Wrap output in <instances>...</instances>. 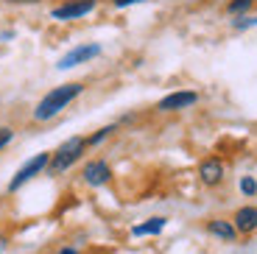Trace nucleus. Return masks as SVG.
Returning <instances> with one entry per match:
<instances>
[{"instance_id":"1","label":"nucleus","mask_w":257,"mask_h":254,"mask_svg":"<svg viewBox=\"0 0 257 254\" xmlns=\"http://www.w3.org/2000/svg\"><path fill=\"white\" fill-rule=\"evenodd\" d=\"M81 92H84V84H78V81L62 84V87H53L51 92H48V95L37 103V109H34V120L45 123V120H51V117H56V114L62 112V109H67V103L76 101Z\"/></svg>"},{"instance_id":"2","label":"nucleus","mask_w":257,"mask_h":254,"mask_svg":"<svg viewBox=\"0 0 257 254\" xmlns=\"http://www.w3.org/2000/svg\"><path fill=\"white\" fill-rule=\"evenodd\" d=\"M84 148H87V140H84V137H70V140H64L62 146L51 154L48 171L51 173H64L70 165H76V159L84 154Z\"/></svg>"},{"instance_id":"3","label":"nucleus","mask_w":257,"mask_h":254,"mask_svg":"<svg viewBox=\"0 0 257 254\" xmlns=\"http://www.w3.org/2000/svg\"><path fill=\"white\" fill-rule=\"evenodd\" d=\"M48 165H51V154H45V151H42V154H37L34 159H28L26 165H23L17 173H14V179H12V182H9V193H17L20 187H23V184H26V182H31L34 176H39V173L45 171Z\"/></svg>"},{"instance_id":"4","label":"nucleus","mask_w":257,"mask_h":254,"mask_svg":"<svg viewBox=\"0 0 257 254\" xmlns=\"http://www.w3.org/2000/svg\"><path fill=\"white\" fill-rule=\"evenodd\" d=\"M95 56H101V45H78V48H73V51H67L62 59H59V70H70V67H76V64H81V62H90V59H95Z\"/></svg>"},{"instance_id":"5","label":"nucleus","mask_w":257,"mask_h":254,"mask_svg":"<svg viewBox=\"0 0 257 254\" xmlns=\"http://www.w3.org/2000/svg\"><path fill=\"white\" fill-rule=\"evenodd\" d=\"M98 0H70V3H62V6H56L51 12L53 20H78L84 17V14H90L92 9H95Z\"/></svg>"},{"instance_id":"6","label":"nucleus","mask_w":257,"mask_h":254,"mask_svg":"<svg viewBox=\"0 0 257 254\" xmlns=\"http://www.w3.org/2000/svg\"><path fill=\"white\" fill-rule=\"evenodd\" d=\"M84 182L90 184V187H101V184H106L112 179V168L103 162V159H92V162H87L84 165Z\"/></svg>"},{"instance_id":"7","label":"nucleus","mask_w":257,"mask_h":254,"mask_svg":"<svg viewBox=\"0 0 257 254\" xmlns=\"http://www.w3.org/2000/svg\"><path fill=\"white\" fill-rule=\"evenodd\" d=\"M196 101H199V95H196V92L182 89V92H171V95H165L160 103H157V109H160V112H179V109L193 106Z\"/></svg>"},{"instance_id":"8","label":"nucleus","mask_w":257,"mask_h":254,"mask_svg":"<svg viewBox=\"0 0 257 254\" xmlns=\"http://www.w3.org/2000/svg\"><path fill=\"white\" fill-rule=\"evenodd\" d=\"M232 223H235V229H238V235H251V232L257 229V207L254 204L240 207V210L232 215Z\"/></svg>"},{"instance_id":"9","label":"nucleus","mask_w":257,"mask_h":254,"mask_svg":"<svg viewBox=\"0 0 257 254\" xmlns=\"http://www.w3.org/2000/svg\"><path fill=\"white\" fill-rule=\"evenodd\" d=\"M199 176H201V182L204 184H210V187H215V184L224 179V162H221L218 157H210V159H204L199 165Z\"/></svg>"},{"instance_id":"10","label":"nucleus","mask_w":257,"mask_h":254,"mask_svg":"<svg viewBox=\"0 0 257 254\" xmlns=\"http://www.w3.org/2000/svg\"><path fill=\"white\" fill-rule=\"evenodd\" d=\"M207 232H210L212 237H218V240H226V243H235V237H238L235 223L224 221V218H212V221H207Z\"/></svg>"},{"instance_id":"11","label":"nucleus","mask_w":257,"mask_h":254,"mask_svg":"<svg viewBox=\"0 0 257 254\" xmlns=\"http://www.w3.org/2000/svg\"><path fill=\"white\" fill-rule=\"evenodd\" d=\"M168 218H148V221L137 223V226H132V235L135 237H146V235H160L162 229H165Z\"/></svg>"},{"instance_id":"12","label":"nucleus","mask_w":257,"mask_h":254,"mask_svg":"<svg viewBox=\"0 0 257 254\" xmlns=\"http://www.w3.org/2000/svg\"><path fill=\"white\" fill-rule=\"evenodd\" d=\"M112 132H115V126H103V129H98V132L92 134L90 140H87V146H98V143H101V140H106V137H109Z\"/></svg>"},{"instance_id":"13","label":"nucleus","mask_w":257,"mask_h":254,"mask_svg":"<svg viewBox=\"0 0 257 254\" xmlns=\"http://www.w3.org/2000/svg\"><path fill=\"white\" fill-rule=\"evenodd\" d=\"M240 193H243V196H254V193H257V182L251 176H243V179H240Z\"/></svg>"},{"instance_id":"14","label":"nucleus","mask_w":257,"mask_h":254,"mask_svg":"<svg viewBox=\"0 0 257 254\" xmlns=\"http://www.w3.org/2000/svg\"><path fill=\"white\" fill-rule=\"evenodd\" d=\"M251 3H254V0H232V3H229V12H232V14H240V12H246Z\"/></svg>"},{"instance_id":"15","label":"nucleus","mask_w":257,"mask_h":254,"mask_svg":"<svg viewBox=\"0 0 257 254\" xmlns=\"http://www.w3.org/2000/svg\"><path fill=\"white\" fill-rule=\"evenodd\" d=\"M12 137H14V132L9 126H0V151H3V148L9 146V143H12Z\"/></svg>"},{"instance_id":"16","label":"nucleus","mask_w":257,"mask_h":254,"mask_svg":"<svg viewBox=\"0 0 257 254\" xmlns=\"http://www.w3.org/2000/svg\"><path fill=\"white\" fill-rule=\"evenodd\" d=\"M117 9H126V6H135V3H146V0H112Z\"/></svg>"},{"instance_id":"17","label":"nucleus","mask_w":257,"mask_h":254,"mask_svg":"<svg viewBox=\"0 0 257 254\" xmlns=\"http://www.w3.org/2000/svg\"><path fill=\"white\" fill-rule=\"evenodd\" d=\"M235 26H238V28H249V26H257V17H249V20H238Z\"/></svg>"},{"instance_id":"18","label":"nucleus","mask_w":257,"mask_h":254,"mask_svg":"<svg viewBox=\"0 0 257 254\" xmlns=\"http://www.w3.org/2000/svg\"><path fill=\"white\" fill-rule=\"evenodd\" d=\"M56 254H78V248H73V246H62Z\"/></svg>"},{"instance_id":"19","label":"nucleus","mask_w":257,"mask_h":254,"mask_svg":"<svg viewBox=\"0 0 257 254\" xmlns=\"http://www.w3.org/2000/svg\"><path fill=\"white\" fill-rule=\"evenodd\" d=\"M6 246H9V237H6V235H0V254L6 251Z\"/></svg>"},{"instance_id":"20","label":"nucleus","mask_w":257,"mask_h":254,"mask_svg":"<svg viewBox=\"0 0 257 254\" xmlns=\"http://www.w3.org/2000/svg\"><path fill=\"white\" fill-rule=\"evenodd\" d=\"M12 3H39V0H12Z\"/></svg>"}]
</instances>
